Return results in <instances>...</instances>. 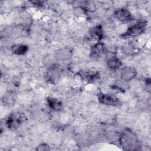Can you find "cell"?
I'll return each mask as SVG.
<instances>
[{
  "label": "cell",
  "instance_id": "obj_7",
  "mask_svg": "<svg viewBox=\"0 0 151 151\" xmlns=\"http://www.w3.org/2000/svg\"><path fill=\"white\" fill-rule=\"evenodd\" d=\"M105 50L104 44L100 41H97L94 43L90 49V56L92 58H96L101 56Z\"/></svg>",
  "mask_w": 151,
  "mask_h": 151
},
{
  "label": "cell",
  "instance_id": "obj_12",
  "mask_svg": "<svg viewBox=\"0 0 151 151\" xmlns=\"http://www.w3.org/2000/svg\"><path fill=\"white\" fill-rule=\"evenodd\" d=\"M38 150H50V148H49V146L47 144H45V143H42V144H41L40 145L38 146V147H37V149Z\"/></svg>",
  "mask_w": 151,
  "mask_h": 151
},
{
  "label": "cell",
  "instance_id": "obj_10",
  "mask_svg": "<svg viewBox=\"0 0 151 151\" xmlns=\"http://www.w3.org/2000/svg\"><path fill=\"white\" fill-rule=\"evenodd\" d=\"M47 102L48 107L54 111H60L63 106L62 102L55 98H48Z\"/></svg>",
  "mask_w": 151,
  "mask_h": 151
},
{
  "label": "cell",
  "instance_id": "obj_1",
  "mask_svg": "<svg viewBox=\"0 0 151 151\" xmlns=\"http://www.w3.org/2000/svg\"><path fill=\"white\" fill-rule=\"evenodd\" d=\"M120 143L126 150H137L138 141L137 137L130 132L123 133L120 137Z\"/></svg>",
  "mask_w": 151,
  "mask_h": 151
},
{
  "label": "cell",
  "instance_id": "obj_3",
  "mask_svg": "<svg viewBox=\"0 0 151 151\" xmlns=\"http://www.w3.org/2000/svg\"><path fill=\"white\" fill-rule=\"evenodd\" d=\"M23 118L19 112L11 113L6 120V124L8 129L11 130H15L22 123Z\"/></svg>",
  "mask_w": 151,
  "mask_h": 151
},
{
  "label": "cell",
  "instance_id": "obj_6",
  "mask_svg": "<svg viewBox=\"0 0 151 151\" xmlns=\"http://www.w3.org/2000/svg\"><path fill=\"white\" fill-rule=\"evenodd\" d=\"M137 75V71L133 67L126 66L120 71V78L122 81L128 82L133 80Z\"/></svg>",
  "mask_w": 151,
  "mask_h": 151
},
{
  "label": "cell",
  "instance_id": "obj_9",
  "mask_svg": "<svg viewBox=\"0 0 151 151\" xmlns=\"http://www.w3.org/2000/svg\"><path fill=\"white\" fill-rule=\"evenodd\" d=\"M90 36L97 41H100L104 36L103 29L100 25L96 26L92 28L90 31Z\"/></svg>",
  "mask_w": 151,
  "mask_h": 151
},
{
  "label": "cell",
  "instance_id": "obj_2",
  "mask_svg": "<svg viewBox=\"0 0 151 151\" xmlns=\"http://www.w3.org/2000/svg\"><path fill=\"white\" fill-rule=\"evenodd\" d=\"M146 27V22L144 21H140L136 24L130 26L127 30L122 35V37L125 38L136 37L142 34L145 30Z\"/></svg>",
  "mask_w": 151,
  "mask_h": 151
},
{
  "label": "cell",
  "instance_id": "obj_11",
  "mask_svg": "<svg viewBox=\"0 0 151 151\" xmlns=\"http://www.w3.org/2000/svg\"><path fill=\"white\" fill-rule=\"evenodd\" d=\"M28 47L24 44H16L11 47L12 51L17 55H23L28 51Z\"/></svg>",
  "mask_w": 151,
  "mask_h": 151
},
{
  "label": "cell",
  "instance_id": "obj_8",
  "mask_svg": "<svg viewBox=\"0 0 151 151\" xmlns=\"http://www.w3.org/2000/svg\"><path fill=\"white\" fill-rule=\"evenodd\" d=\"M107 64L110 69L117 70L121 67L122 63L121 60L113 53H110L107 56Z\"/></svg>",
  "mask_w": 151,
  "mask_h": 151
},
{
  "label": "cell",
  "instance_id": "obj_4",
  "mask_svg": "<svg viewBox=\"0 0 151 151\" xmlns=\"http://www.w3.org/2000/svg\"><path fill=\"white\" fill-rule=\"evenodd\" d=\"M99 101L105 105L111 106H118L120 101L118 98L110 94L100 93L99 95Z\"/></svg>",
  "mask_w": 151,
  "mask_h": 151
},
{
  "label": "cell",
  "instance_id": "obj_5",
  "mask_svg": "<svg viewBox=\"0 0 151 151\" xmlns=\"http://www.w3.org/2000/svg\"><path fill=\"white\" fill-rule=\"evenodd\" d=\"M115 18L122 23H127L133 20V16L131 13L125 8H119L114 12Z\"/></svg>",
  "mask_w": 151,
  "mask_h": 151
}]
</instances>
